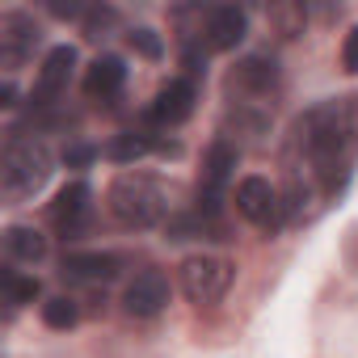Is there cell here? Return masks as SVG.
<instances>
[{
  "label": "cell",
  "instance_id": "cell-1",
  "mask_svg": "<svg viewBox=\"0 0 358 358\" xmlns=\"http://www.w3.org/2000/svg\"><path fill=\"white\" fill-rule=\"evenodd\" d=\"M358 160V97H329L291 122L282 164H287V220H303L308 207H324L345 190Z\"/></svg>",
  "mask_w": 358,
  "mask_h": 358
},
{
  "label": "cell",
  "instance_id": "cell-2",
  "mask_svg": "<svg viewBox=\"0 0 358 358\" xmlns=\"http://www.w3.org/2000/svg\"><path fill=\"white\" fill-rule=\"evenodd\" d=\"M106 207L122 228H152L169 215V190L148 173H122L106 190Z\"/></svg>",
  "mask_w": 358,
  "mask_h": 358
},
{
  "label": "cell",
  "instance_id": "cell-3",
  "mask_svg": "<svg viewBox=\"0 0 358 358\" xmlns=\"http://www.w3.org/2000/svg\"><path fill=\"white\" fill-rule=\"evenodd\" d=\"M51 177V152L43 139H22L13 135L5 143V156H0V190H5L9 203H22L30 194H38Z\"/></svg>",
  "mask_w": 358,
  "mask_h": 358
},
{
  "label": "cell",
  "instance_id": "cell-4",
  "mask_svg": "<svg viewBox=\"0 0 358 358\" xmlns=\"http://www.w3.org/2000/svg\"><path fill=\"white\" fill-rule=\"evenodd\" d=\"M278 64L266 59V55H249L241 59L228 80H224V93L228 101H253V106H274V93H278Z\"/></svg>",
  "mask_w": 358,
  "mask_h": 358
},
{
  "label": "cell",
  "instance_id": "cell-5",
  "mask_svg": "<svg viewBox=\"0 0 358 358\" xmlns=\"http://www.w3.org/2000/svg\"><path fill=\"white\" fill-rule=\"evenodd\" d=\"M232 274H236L232 262H224L215 253H194V257L182 262V291H186L190 303H215V299L228 295Z\"/></svg>",
  "mask_w": 358,
  "mask_h": 358
},
{
  "label": "cell",
  "instance_id": "cell-6",
  "mask_svg": "<svg viewBox=\"0 0 358 358\" xmlns=\"http://www.w3.org/2000/svg\"><path fill=\"white\" fill-rule=\"evenodd\" d=\"M236 164H241V148L228 143L224 135L203 152V169H199V211H207V215L220 211V194H224V186L232 182Z\"/></svg>",
  "mask_w": 358,
  "mask_h": 358
},
{
  "label": "cell",
  "instance_id": "cell-7",
  "mask_svg": "<svg viewBox=\"0 0 358 358\" xmlns=\"http://www.w3.org/2000/svg\"><path fill=\"white\" fill-rule=\"evenodd\" d=\"M236 211L249 220V224H257V228H266V232H274V228H282V220H287V207H282V190L270 182V177H245V182L236 186Z\"/></svg>",
  "mask_w": 358,
  "mask_h": 358
},
{
  "label": "cell",
  "instance_id": "cell-8",
  "mask_svg": "<svg viewBox=\"0 0 358 358\" xmlns=\"http://www.w3.org/2000/svg\"><path fill=\"white\" fill-rule=\"evenodd\" d=\"M194 101H199V85L190 76H173L169 85L156 89V97L148 106V122L152 127H182L194 114Z\"/></svg>",
  "mask_w": 358,
  "mask_h": 358
},
{
  "label": "cell",
  "instance_id": "cell-9",
  "mask_svg": "<svg viewBox=\"0 0 358 358\" xmlns=\"http://www.w3.org/2000/svg\"><path fill=\"white\" fill-rule=\"evenodd\" d=\"M72 72H76V47H55V51H47V59H43V68H38V80H34L30 101H34L38 110L55 106V97L68 89Z\"/></svg>",
  "mask_w": 358,
  "mask_h": 358
},
{
  "label": "cell",
  "instance_id": "cell-10",
  "mask_svg": "<svg viewBox=\"0 0 358 358\" xmlns=\"http://www.w3.org/2000/svg\"><path fill=\"white\" fill-rule=\"evenodd\" d=\"M164 303H169V278H164L160 270H139V274L127 282V291H122V308H127L131 316H139V320L160 316Z\"/></svg>",
  "mask_w": 358,
  "mask_h": 358
},
{
  "label": "cell",
  "instance_id": "cell-11",
  "mask_svg": "<svg viewBox=\"0 0 358 358\" xmlns=\"http://www.w3.org/2000/svg\"><path fill=\"white\" fill-rule=\"evenodd\" d=\"M34 47H38V26L26 13H5L0 17V64L17 68Z\"/></svg>",
  "mask_w": 358,
  "mask_h": 358
},
{
  "label": "cell",
  "instance_id": "cell-12",
  "mask_svg": "<svg viewBox=\"0 0 358 358\" xmlns=\"http://www.w3.org/2000/svg\"><path fill=\"white\" fill-rule=\"evenodd\" d=\"M245 30H249L245 9H236V5H215V9L207 13L203 47H207V51H232V47L245 38Z\"/></svg>",
  "mask_w": 358,
  "mask_h": 358
},
{
  "label": "cell",
  "instance_id": "cell-13",
  "mask_svg": "<svg viewBox=\"0 0 358 358\" xmlns=\"http://www.w3.org/2000/svg\"><path fill=\"white\" fill-rule=\"evenodd\" d=\"M89 186L85 182H68L59 194H55V203L47 207V215H51V224L64 232V236H72V232H80L85 224H89Z\"/></svg>",
  "mask_w": 358,
  "mask_h": 358
},
{
  "label": "cell",
  "instance_id": "cell-14",
  "mask_svg": "<svg viewBox=\"0 0 358 358\" xmlns=\"http://www.w3.org/2000/svg\"><path fill=\"white\" fill-rule=\"evenodd\" d=\"M122 85H127V64H122L118 55H101V59H93L89 72H85V93H89L93 101L118 97Z\"/></svg>",
  "mask_w": 358,
  "mask_h": 358
},
{
  "label": "cell",
  "instance_id": "cell-15",
  "mask_svg": "<svg viewBox=\"0 0 358 358\" xmlns=\"http://www.w3.org/2000/svg\"><path fill=\"white\" fill-rule=\"evenodd\" d=\"M114 274H118L114 253H68L64 257V278H72V282H106Z\"/></svg>",
  "mask_w": 358,
  "mask_h": 358
},
{
  "label": "cell",
  "instance_id": "cell-16",
  "mask_svg": "<svg viewBox=\"0 0 358 358\" xmlns=\"http://www.w3.org/2000/svg\"><path fill=\"white\" fill-rule=\"evenodd\" d=\"M156 148L164 152V143H156L148 131H118V135H110V143L101 148V156L114 160V164H135V160H143Z\"/></svg>",
  "mask_w": 358,
  "mask_h": 358
},
{
  "label": "cell",
  "instance_id": "cell-17",
  "mask_svg": "<svg viewBox=\"0 0 358 358\" xmlns=\"http://www.w3.org/2000/svg\"><path fill=\"white\" fill-rule=\"evenodd\" d=\"M5 249H9V257H13V262L34 266V262H43V257H47V236H43L38 228L13 224V228H5Z\"/></svg>",
  "mask_w": 358,
  "mask_h": 358
},
{
  "label": "cell",
  "instance_id": "cell-18",
  "mask_svg": "<svg viewBox=\"0 0 358 358\" xmlns=\"http://www.w3.org/2000/svg\"><path fill=\"white\" fill-rule=\"evenodd\" d=\"M0 287H5L9 308L34 303V299H38V291H43V282H38L34 274H22V270H13V266H5V274H0Z\"/></svg>",
  "mask_w": 358,
  "mask_h": 358
},
{
  "label": "cell",
  "instance_id": "cell-19",
  "mask_svg": "<svg viewBox=\"0 0 358 358\" xmlns=\"http://www.w3.org/2000/svg\"><path fill=\"white\" fill-rule=\"evenodd\" d=\"M76 320H80L76 299H68V295H51V299L43 303V324H47V329H72Z\"/></svg>",
  "mask_w": 358,
  "mask_h": 358
},
{
  "label": "cell",
  "instance_id": "cell-20",
  "mask_svg": "<svg viewBox=\"0 0 358 358\" xmlns=\"http://www.w3.org/2000/svg\"><path fill=\"white\" fill-rule=\"evenodd\" d=\"M85 38H106L114 26H118V9H110V5H89V13H85Z\"/></svg>",
  "mask_w": 358,
  "mask_h": 358
},
{
  "label": "cell",
  "instance_id": "cell-21",
  "mask_svg": "<svg viewBox=\"0 0 358 358\" xmlns=\"http://www.w3.org/2000/svg\"><path fill=\"white\" fill-rule=\"evenodd\" d=\"M303 5H274L270 9V22L278 26V34L282 38H295V34H303Z\"/></svg>",
  "mask_w": 358,
  "mask_h": 358
},
{
  "label": "cell",
  "instance_id": "cell-22",
  "mask_svg": "<svg viewBox=\"0 0 358 358\" xmlns=\"http://www.w3.org/2000/svg\"><path fill=\"white\" fill-rule=\"evenodd\" d=\"M127 43L143 55V59H160L164 55V43H160V34L156 30H148V26H135L131 34H127Z\"/></svg>",
  "mask_w": 358,
  "mask_h": 358
},
{
  "label": "cell",
  "instance_id": "cell-23",
  "mask_svg": "<svg viewBox=\"0 0 358 358\" xmlns=\"http://www.w3.org/2000/svg\"><path fill=\"white\" fill-rule=\"evenodd\" d=\"M101 156V148H93V143H68L64 148V164L68 169H85V164H93Z\"/></svg>",
  "mask_w": 358,
  "mask_h": 358
},
{
  "label": "cell",
  "instance_id": "cell-24",
  "mask_svg": "<svg viewBox=\"0 0 358 358\" xmlns=\"http://www.w3.org/2000/svg\"><path fill=\"white\" fill-rule=\"evenodd\" d=\"M341 68H345V72H358V26L345 34V47H341Z\"/></svg>",
  "mask_w": 358,
  "mask_h": 358
},
{
  "label": "cell",
  "instance_id": "cell-25",
  "mask_svg": "<svg viewBox=\"0 0 358 358\" xmlns=\"http://www.w3.org/2000/svg\"><path fill=\"white\" fill-rule=\"evenodd\" d=\"M0 106H17V89L13 85H0Z\"/></svg>",
  "mask_w": 358,
  "mask_h": 358
}]
</instances>
